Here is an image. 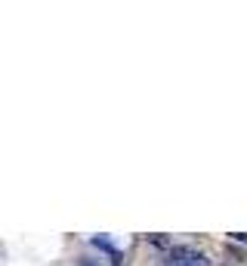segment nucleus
Returning a JSON list of instances; mask_svg holds the SVG:
<instances>
[{"label":"nucleus","instance_id":"20e7f679","mask_svg":"<svg viewBox=\"0 0 247 266\" xmlns=\"http://www.w3.org/2000/svg\"><path fill=\"white\" fill-rule=\"evenodd\" d=\"M167 266H173V263H167Z\"/></svg>","mask_w":247,"mask_h":266},{"label":"nucleus","instance_id":"f03ea898","mask_svg":"<svg viewBox=\"0 0 247 266\" xmlns=\"http://www.w3.org/2000/svg\"><path fill=\"white\" fill-rule=\"evenodd\" d=\"M148 238V245H155V248H164V251H173L170 245V238H164V235H145Z\"/></svg>","mask_w":247,"mask_h":266},{"label":"nucleus","instance_id":"7ed1b4c3","mask_svg":"<svg viewBox=\"0 0 247 266\" xmlns=\"http://www.w3.org/2000/svg\"><path fill=\"white\" fill-rule=\"evenodd\" d=\"M232 238H235V241H244V245H247V232H232Z\"/></svg>","mask_w":247,"mask_h":266},{"label":"nucleus","instance_id":"f257e3e1","mask_svg":"<svg viewBox=\"0 0 247 266\" xmlns=\"http://www.w3.org/2000/svg\"><path fill=\"white\" fill-rule=\"evenodd\" d=\"M170 263L173 266H210V260L204 257V254L192 251V248H173L170 251Z\"/></svg>","mask_w":247,"mask_h":266}]
</instances>
